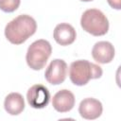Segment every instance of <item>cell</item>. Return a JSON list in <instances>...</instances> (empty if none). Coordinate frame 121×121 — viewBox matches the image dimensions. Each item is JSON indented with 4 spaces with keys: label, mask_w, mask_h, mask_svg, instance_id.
Listing matches in <instances>:
<instances>
[{
    "label": "cell",
    "mask_w": 121,
    "mask_h": 121,
    "mask_svg": "<svg viewBox=\"0 0 121 121\" xmlns=\"http://www.w3.org/2000/svg\"><path fill=\"white\" fill-rule=\"evenodd\" d=\"M36 29V21L27 14H22L8 23L5 27V36L9 43L21 44L32 36Z\"/></svg>",
    "instance_id": "1"
},
{
    "label": "cell",
    "mask_w": 121,
    "mask_h": 121,
    "mask_svg": "<svg viewBox=\"0 0 121 121\" xmlns=\"http://www.w3.org/2000/svg\"><path fill=\"white\" fill-rule=\"evenodd\" d=\"M102 69L99 65L90 62L87 60H78L71 63L69 77L73 84L83 86L91 79L99 78L102 76Z\"/></svg>",
    "instance_id": "2"
},
{
    "label": "cell",
    "mask_w": 121,
    "mask_h": 121,
    "mask_svg": "<svg viewBox=\"0 0 121 121\" xmlns=\"http://www.w3.org/2000/svg\"><path fill=\"white\" fill-rule=\"evenodd\" d=\"M80 26L83 30L93 36H103L109 30V21L106 15L96 9H90L83 12Z\"/></svg>",
    "instance_id": "3"
},
{
    "label": "cell",
    "mask_w": 121,
    "mask_h": 121,
    "mask_svg": "<svg viewBox=\"0 0 121 121\" xmlns=\"http://www.w3.org/2000/svg\"><path fill=\"white\" fill-rule=\"evenodd\" d=\"M51 52L52 47L49 42L43 39L33 42L27 48L26 56L27 65L36 71L43 69L51 56Z\"/></svg>",
    "instance_id": "4"
},
{
    "label": "cell",
    "mask_w": 121,
    "mask_h": 121,
    "mask_svg": "<svg viewBox=\"0 0 121 121\" xmlns=\"http://www.w3.org/2000/svg\"><path fill=\"white\" fill-rule=\"evenodd\" d=\"M67 70V64L63 60L55 59L47 66L44 73V78L50 84L59 85L65 80Z\"/></svg>",
    "instance_id": "5"
},
{
    "label": "cell",
    "mask_w": 121,
    "mask_h": 121,
    "mask_svg": "<svg viewBox=\"0 0 121 121\" xmlns=\"http://www.w3.org/2000/svg\"><path fill=\"white\" fill-rule=\"evenodd\" d=\"M28 104L34 109H43L47 106L50 100V93L48 89L42 84L31 86L26 94Z\"/></svg>",
    "instance_id": "6"
},
{
    "label": "cell",
    "mask_w": 121,
    "mask_h": 121,
    "mask_svg": "<svg viewBox=\"0 0 121 121\" xmlns=\"http://www.w3.org/2000/svg\"><path fill=\"white\" fill-rule=\"evenodd\" d=\"M103 107L101 102L93 97L84 98L78 106V112L80 116L87 120H94L98 118L101 115Z\"/></svg>",
    "instance_id": "7"
},
{
    "label": "cell",
    "mask_w": 121,
    "mask_h": 121,
    "mask_svg": "<svg viewBox=\"0 0 121 121\" xmlns=\"http://www.w3.org/2000/svg\"><path fill=\"white\" fill-rule=\"evenodd\" d=\"M114 47L113 45L106 41L97 42L95 43L92 49V56L93 59L102 64H106L111 62L114 57Z\"/></svg>",
    "instance_id": "8"
},
{
    "label": "cell",
    "mask_w": 121,
    "mask_h": 121,
    "mask_svg": "<svg viewBox=\"0 0 121 121\" xmlns=\"http://www.w3.org/2000/svg\"><path fill=\"white\" fill-rule=\"evenodd\" d=\"M52 106L59 112H67L71 111L75 106L74 94L66 89L57 92L53 96Z\"/></svg>",
    "instance_id": "9"
},
{
    "label": "cell",
    "mask_w": 121,
    "mask_h": 121,
    "mask_svg": "<svg viewBox=\"0 0 121 121\" xmlns=\"http://www.w3.org/2000/svg\"><path fill=\"white\" fill-rule=\"evenodd\" d=\"M53 37L57 43L66 46L73 43L77 38L75 28L66 23H61L56 26L53 33Z\"/></svg>",
    "instance_id": "10"
},
{
    "label": "cell",
    "mask_w": 121,
    "mask_h": 121,
    "mask_svg": "<svg viewBox=\"0 0 121 121\" xmlns=\"http://www.w3.org/2000/svg\"><path fill=\"white\" fill-rule=\"evenodd\" d=\"M4 108L10 115L20 114L25 109V100L23 95L19 93H10L5 98Z\"/></svg>",
    "instance_id": "11"
},
{
    "label": "cell",
    "mask_w": 121,
    "mask_h": 121,
    "mask_svg": "<svg viewBox=\"0 0 121 121\" xmlns=\"http://www.w3.org/2000/svg\"><path fill=\"white\" fill-rule=\"evenodd\" d=\"M21 0H0V9L4 12H13L20 6Z\"/></svg>",
    "instance_id": "12"
},
{
    "label": "cell",
    "mask_w": 121,
    "mask_h": 121,
    "mask_svg": "<svg viewBox=\"0 0 121 121\" xmlns=\"http://www.w3.org/2000/svg\"><path fill=\"white\" fill-rule=\"evenodd\" d=\"M107 2L110 5V7L112 8V9H121L120 0H107Z\"/></svg>",
    "instance_id": "13"
},
{
    "label": "cell",
    "mask_w": 121,
    "mask_h": 121,
    "mask_svg": "<svg viewBox=\"0 0 121 121\" xmlns=\"http://www.w3.org/2000/svg\"><path fill=\"white\" fill-rule=\"evenodd\" d=\"M80 1H83V2H90V1H93V0H80Z\"/></svg>",
    "instance_id": "14"
}]
</instances>
